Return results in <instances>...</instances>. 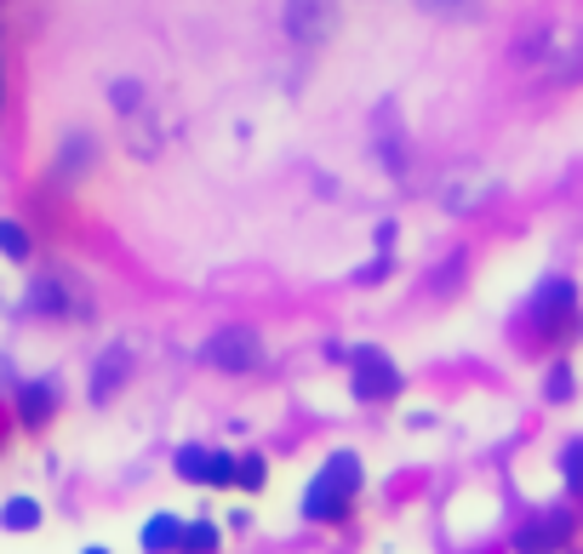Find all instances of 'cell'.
<instances>
[{"label":"cell","instance_id":"cell-11","mask_svg":"<svg viewBox=\"0 0 583 554\" xmlns=\"http://www.w3.org/2000/svg\"><path fill=\"white\" fill-rule=\"evenodd\" d=\"M177 474H184V481H195V486H207V463H212V451L207 446H177Z\"/></svg>","mask_w":583,"mask_h":554},{"label":"cell","instance_id":"cell-19","mask_svg":"<svg viewBox=\"0 0 583 554\" xmlns=\"http://www.w3.org/2000/svg\"><path fill=\"white\" fill-rule=\"evenodd\" d=\"M81 554H109V549H81Z\"/></svg>","mask_w":583,"mask_h":554},{"label":"cell","instance_id":"cell-17","mask_svg":"<svg viewBox=\"0 0 583 554\" xmlns=\"http://www.w3.org/2000/svg\"><path fill=\"white\" fill-rule=\"evenodd\" d=\"M561 474H567L572 492H583V440H572V446L561 451Z\"/></svg>","mask_w":583,"mask_h":554},{"label":"cell","instance_id":"cell-1","mask_svg":"<svg viewBox=\"0 0 583 554\" xmlns=\"http://www.w3.org/2000/svg\"><path fill=\"white\" fill-rule=\"evenodd\" d=\"M361 481H366V469L354 451H333V458L320 463V474L310 481V492H303V515L320 520V526H333L354 509V497H361Z\"/></svg>","mask_w":583,"mask_h":554},{"label":"cell","instance_id":"cell-9","mask_svg":"<svg viewBox=\"0 0 583 554\" xmlns=\"http://www.w3.org/2000/svg\"><path fill=\"white\" fill-rule=\"evenodd\" d=\"M53 400H58L53 384H23V389H18V417L30 423V429H40V423L53 417Z\"/></svg>","mask_w":583,"mask_h":554},{"label":"cell","instance_id":"cell-2","mask_svg":"<svg viewBox=\"0 0 583 554\" xmlns=\"http://www.w3.org/2000/svg\"><path fill=\"white\" fill-rule=\"evenodd\" d=\"M349 384H354V400L377 406V400L400 394V366L384 355V349H354L349 355Z\"/></svg>","mask_w":583,"mask_h":554},{"label":"cell","instance_id":"cell-4","mask_svg":"<svg viewBox=\"0 0 583 554\" xmlns=\"http://www.w3.org/2000/svg\"><path fill=\"white\" fill-rule=\"evenodd\" d=\"M532 315H538V326L549 338H567L578 326V286L567 281V274H549V281L532 292Z\"/></svg>","mask_w":583,"mask_h":554},{"label":"cell","instance_id":"cell-12","mask_svg":"<svg viewBox=\"0 0 583 554\" xmlns=\"http://www.w3.org/2000/svg\"><path fill=\"white\" fill-rule=\"evenodd\" d=\"M177 554H218V526L212 520H189L184 526V549Z\"/></svg>","mask_w":583,"mask_h":554},{"label":"cell","instance_id":"cell-14","mask_svg":"<svg viewBox=\"0 0 583 554\" xmlns=\"http://www.w3.org/2000/svg\"><path fill=\"white\" fill-rule=\"evenodd\" d=\"M544 394L555 400V406H567V400H572V366H567V361H555V366H549V377H544Z\"/></svg>","mask_w":583,"mask_h":554},{"label":"cell","instance_id":"cell-15","mask_svg":"<svg viewBox=\"0 0 583 554\" xmlns=\"http://www.w3.org/2000/svg\"><path fill=\"white\" fill-rule=\"evenodd\" d=\"M235 474H241V458H230V451H212V463H207V486H235Z\"/></svg>","mask_w":583,"mask_h":554},{"label":"cell","instance_id":"cell-16","mask_svg":"<svg viewBox=\"0 0 583 554\" xmlns=\"http://www.w3.org/2000/svg\"><path fill=\"white\" fill-rule=\"evenodd\" d=\"M30 309H40V315H63L69 304H63V292H58L53 281H35V292H30Z\"/></svg>","mask_w":583,"mask_h":554},{"label":"cell","instance_id":"cell-5","mask_svg":"<svg viewBox=\"0 0 583 554\" xmlns=\"http://www.w3.org/2000/svg\"><path fill=\"white\" fill-rule=\"evenodd\" d=\"M567 538H572V515L567 509H544L515 532V554H561Z\"/></svg>","mask_w":583,"mask_h":554},{"label":"cell","instance_id":"cell-6","mask_svg":"<svg viewBox=\"0 0 583 554\" xmlns=\"http://www.w3.org/2000/svg\"><path fill=\"white\" fill-rule=\"evenodd\" d=\"M338 30V0H287V35L315 46V40H333Z\"/></svg>","mask_w":583,"mask_h":554},{"label":"cell","instance_id":"cell-8","mask_svg":"<svg viewBox=\"0 0 583 554\" xmlns=\"http://www.w3.org/2000/svg\"><path fill=\"white\" fill-rule=\"evenodd\" d=\"M184 526H189V520H177V515L143 520V549H149V554H177V549H184Z\"/></svg>","mask_w":583,"mask_h":554},{"label":"cell","instance_id":"cell-18","mask_svg":"<svg viewBox=\"0 0 583 554\" xmlns=\"http://www.w3.org/2000/svg\"><path fill=\"white\" fill-rule=\"evenodd\" d=\"M264 458H258V451H246V458H241V474H235V486H246V492H258L264 486Z\"/></svg>","mask_w":583,"mask_h":554},{"label":"cell","instance_id":"cell-7","mask_svg":"<svg viewBox=\"0 0 583 554\" xmlns=\"http://www.w3.org/2000/svg\"><path fill=\"white\" fill-rule=\"evenodd\" d=\"M126 372H132V349H126V343H115V349L97 355V366H92V400H97V406L126 384Z\"/></svg>","mask_w":583,"mask_h":554},{"label":"cell","instance_id":"cell-13","mask_svg":"<svg viewBox=\"0 0 583 554\" xmlns=\"http://www.w3.org/2000/svg\"><path fill=\"white\" fill-rule=\"evenodd\" d=\"M0 258H12V263L30 258V229L12 223V217H0Z\"/></svg>","mask_w":583,"mask_h":554},{"label":"cell","instance_id":"cell-10","mask_svg":"<svg viewBox=\"0 0 583 554\" xmlns=\"http://www.w3.org/2000/svg\"><path fill=\"white\" fill-rule=\"evenodd\" d=\"M0 526H7V532H35V526H40V503L35 497H12L7 509H0Z\"/></svg>","mask_w":583,"mask_h":554},{"label":"cell","instance_id":"cell-3","mask_svg":"<svg viewBox=\"0 0 583 554\" xmlns=\"http://www.w3.org/2000/svg\"><path fill=\"white\" fill-rule=\"evenodd\" d=\"M200 355H207V366L241 377V372H258V366H264V338L252 332V326H223V332L207 338V349H200Z\"/></svg>","mask_w":583,"mask_h":554}]
</instances>
